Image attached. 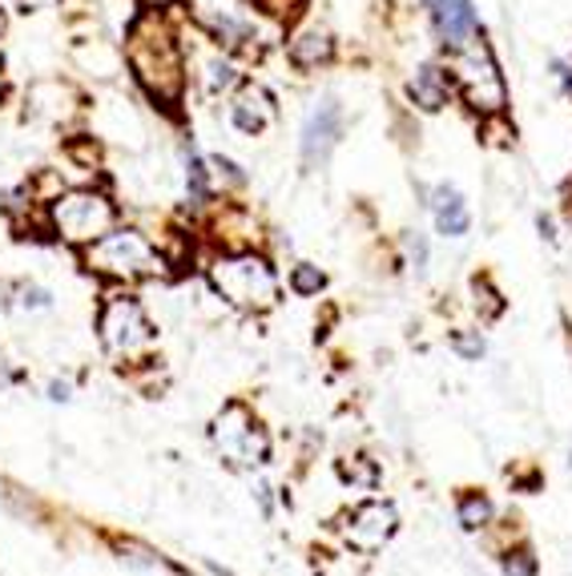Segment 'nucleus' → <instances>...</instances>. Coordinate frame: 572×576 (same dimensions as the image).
Instances as JSON below:
<instances>
[{"label":"nucleus","instance_id":"26","mask_svg":"<svg viewBox=\"0 0 572 576\" xmlns=\"http://www.w3.org/2000/svg\"><path fill=\"white\" fill-rule=\"evenodd\" d=\"M452 351L464 355V359H479V355H484L479 330H456V335H452Z\"/></svg>","mask_w":572,"mask_h":576},{"label":"nucleus","instance_id":"8","mask_svg":"<svg viewBox=\"0 0 572 576\" xmlns=\"http://www.w3.org/2000/svg\"><path fill=\"white\" fill-rule=\"evenodd\" d=\"M97 335H101V347L126 363H141L158 343L150 315L133 294H109L97 315Z\"/></svg>","mask_w":572,"mask_h":576},{"label":"nucleus","instance_id":"29","mask_svg":"<svg viewBox=\"0 0 572 576\" xmlns=\"http://www.w3.org/2000/svg\"><path fill=\"white\" fill-rule=\"evenodd\" d=\"M537 230H540V238H544V242H557V222H552V214H537Z\"/></svg>","mask_w":572,"mask_h":576},{"label":"nucleus","instance_id":"9","mask_svg":"<svg viewBox=\"0 0 572 576\" xmlns=\"http://www.w3.org/2000/svg\"><path fill=\"white\" fill-rule=\"evenodd\" d=\"M214 447L223 452L226 464L234 468H258L270 459V439L262 432V424L255 420V412L246 403H226L223 412L214 415L211 424Z\"/></svg>","mask_w":572,"mask_h":576},{"label":"nucleus","instance_id":"7","mask_svg":"<svg viewBox=\"0 0 572 576\" xmlns=\"http://www.w3.org/2000/svg\"><path fill=\"white\" fill-rule=\"evenodd\" d=\"M182 53H186L190 89L206 101H223L242 85V65L234 53H226L214 36H206L198 24H182Z\"/></svg>","mask_w":572,"mask_h":576},{"label":"nucleus","instance_id":"25","mask_svg":"<svg viewBox=\"0 0 572 576\" xmlns=\"http://www.w3.org/2000/svg\"><path fill=\"white\" fill-rule=\"evenodd\" d=\"M472 291H476V311H479V306H484V318H496V315H500V311H504L500 294L492 291L488 279H476V283H472Z\"/></svg>","mask_w":572,"mask_h":576},{"label":"nucleus","instance_id":"20","mask_svg":"<svg viewBox=\"0 0 572 576\" xmlns=\"http://www.w3.org/2000/svg\"><path fill=\"white\" fill-rule=\"evenodd\" d=\"M206 157H211L214 182H218V189H223V194H226V189H242L246 182H250V174H246L242 165L234 162L230 153H218V150H214V153H206Z\"/></svg>","mask_w":572,"mask_h":576},{"label":"nucleus","instance_id":"3","mask_svg":"<svg viewBox=\"0 0 572 576\" xmlns=\"http://www.w3.org/2000/svg\"><path fill=\"white\" fill-rule=\"evenodd\" d=\"M117 222H121V210H117L114 194L94 186V182H73L45 202L48 235L61 238L73 250L94 247L97 238L109 235Z\"/></svg>","mask_w":572,"mask_h":576},{"label":"nucleus","instance_id":"10","mask_svg":"<svg viewBox=\"0 0 572 576\" xmlns=\"http://www.w3.org/2000/svg\"><path fill=\"white\" fill-rule=\"evenodd\" d=\"M343 133H347V109H343L339 94L315 97V106L306 109L303 130H299V162H303V170H327Z\"/></svg>","mask_w":572,"mask_h":576},{"label":"nucleus","instance_id":"15","mask_svg":"<svg viewBox=\"0 0 572 576\" xmlns=\"http://www.w3.org/2000/svg\"><path fill=\"white\" fill-rule=\"evenodd\" d=\"M77 109H82V94L61 77H41L24 94V113L33 121H45V126H65Z\"/></svg>","mask_w":572,"mask_h":576},{"label":"nucleus","instance_id":"1","mask_svg":"<svg viewBox=\"0 0 572 576\" xmlns=\"http://www.w3.org/2000/svg\"><path fill=\"white\" fill-rule=\"evenodd\" d=\"M126 69L162 113H177L190 97L182 24L162 9H141L126 29Z\"/></svg>","mask_w":572,"mask_h":576},{"label":"nucleus","instance_id":"30","mask_svg":"<svg viewBox=\"0 0 572 576\" xmlns=\"http://www.w3.org/2000/svg\"><path fill=\"white\" fill-rule=\"evenodd\" d=\"M141 9H162V12H174L177 4H186V0H138Z\"/></svg>","mask_w":572,"mask_h":576},{"label":"nucleus","instance_id":"22","mask_svg":"<svg viewBox=\"0 0 572 576\" xmlns=\"http://www.w3.org/2000/svg\"><path fill=\"white\" fill-rule=\"evenodd\" d=\"M339 476H343V480H350V483H359V488H375V480H379V471L371 468V459H363V456L343 459Z\"/></svg>","mask_w":572,"mask_h":576},{"label":"nucleus","instance_id":"34","mask_svg":"<svg viewBox=\"0 0 572 576\" xmlns=\"http://www.w3.org/2000/svg\"><path fill=\"white\" fill-rule=\"evenodd\" d=\"M420 4H423V0H420Z\"/></svg>","mask_w":572,"mask_h":576},{"label":"nucleus","instance_id":"12","mask_svg":"<svg viewBox=\"0 0 572 576\" xmlns=\"http://www.w3.org/2000/svg\"><path fill=\"white\" fill-rule=\"evenodd\" d=\"M396 529H399L396 504H387V500H367V504H359L347 517L343 536H347V544L355 553H379V548L396 536Z\"/></svg>","mask_w":572,"mask_h":576},{"label":"nucleus","instance_id":"19","mask_svg":"<svg viewBox=\"0 0 572 576\" xmlns=\"http://www.w3.org/2000/svg\"><path fill=\"white\" fill-rule=\"evenodd\" d=\"M287 286H291L299 298H319L327 291V274L319 271L315 262H294L291 274H287Z\"/></svg>","mask_w":572,"mask_h":576},{"label":"nucleus","instance_id":"2","mask_svg":"<svg viewBox=\"0 0 572 576\" xmlns=\"http://www.w3.org/2000/svg\"><path fill=\"white\" fill-rule=\"evenodd\" d=\"M186 17L238 61L267 57L270 48L287 41V29L270 21L255 0H186Z\"/></svg>","mask_w":572,"mask_h":576},{"label":"nucleus","instance_id":"17","mask_svg":"<svg viewBox=\"0 0 572 576\" xmlns=\"http://www.w3.org/2000/svg\"><path fill=\"white\" fill-rule=\"evenodd\" d=\"M423 210H432L435 235L440 238H464L472 230V206H467L464 189L452 186V182H440V186L428 189Z\"/></svg>","mask_w":572,"mask_h":576},{"label":"nucleus","instance_id":"4","mask_svg":"<svg viewBox=\"0 0 572 576\" xmlns=\"http://www.w3.org/2000/svg\"><path fill=\"white\" fill-rule=\"evenodd\" d=\"M444 65L447 73H452L456 97L479 121L504 118V113H508V81H504L496 48H492V41L484 36V29H479L472 41H464L460 48L444 53Z\"/></svg>","mask_w":572,"mask_h":576},{"label":"nucleus","instance_id":"13","mask_svg":"<svg viewBox=\"0 0 572 576\" xmlns=\"http://www.w3.org/2000/svg\"><path fill=\"white\" fill-rule=\"evenodd\" d=\"M423 12H428V29H432L435 45L444 53H452L479 33V12L472 0H423Z\"/></svg>","mask_w":572,"mask_h":576},{"label":"nucleus","instance_id":"5","mask_svg":"<svg viewBox=\"0 0 572 576\" xmlns=\"http://www.w3.org/2000/svg\"><path fill=\"white\" fill-rule=\"evenodd\" d=\"M85 259V271L97 274V279H106V283H117V286H133L141 279H153V274H162L170 267L158 242H153L145 230L138 226H121L117 222L109 235H101L94 247L82 250Z\"/></svg>","mask_w":572,"mask_h":576},{"label":"nucleus","instance_id":"23","mask_svg":"<svg viewBox=\"0 0 572 576\" xmlns=\"http://www.w3.org/2000/svg\"><path fill=\"white\" fill-rule=\"evenodd\" d=\"M17 306H24V311H48L53 306V294L45 291V286H36V283H21L17 286Z\"/></svg>","mask_w":572,"mask_h":576},{"label":"nucleus","instance_id":"24","mask_svg":"<svg viewBox=\"0 0 572 576\" xmlns=\"http://www.w3.org/2000/svg\"><path fill=\"white\" fill-rule=\"evenodd\" d=\"M408 259L420 274L428 271V262H432V247H428V235H423V230H411L408 235Z\"/></svg>","mask_w":572,"mask_h":576},{"label":"nucleus","instance_id":"14","mask_svg":"<svg viewBox=\"0 0 572 576\" xmlns=\"http://www.w3.org/2000/svg\"><path fill=\"white\" fill-rule=\"evenodd\" d=\"M282 48H287V61H291L299 73H315V69H327L339 45H335V33H331L327 24L294 21L287 41H282Z\"/></svg>","mask_w":572,"mask_h":576},{"label":"nucleus","instance_id":"33","mask_svg":"<svg viewBox=\"0 0 572 576\" xmlns=\"http://www.w3.org/2000/svg\"><path fill=\"white\" fill-rule=\"evenodd\" d=\"M4 29H9V17H4V9H0V36H4Z\"/></svg>","mask_w":572,"mask_h":576},{"label":"nucleus","instance_id":"27","mask_svg":"<svg viewBox=\"0 0 572 576\" xmlns=\"http://www.w3.org/2000/svg\"><path fill=\"white\" fill-rule=\"evenodd\" d=\"M549 77H552V85H557V94L569 97V101H572V61L552 57L549 61Z\"/></svg>","mask_w":572,"mask_h":576},{"label":"nucleus","instance_id":"16","mask_svg":"<svg viewBox=\"0 0 572 576\" xmlns=\"http://www.w3.org/2000/svg\"><path fill=\"white\" fill-rule=\"evenodd\" d=\"M403 94H408V106L420 109V113H444L456 97V85H452V73H447L444 61H423L408 77Z\"/></svg>","mask_w":572,"mask_h":576},{"label":"nucleus","instance_id":"11","mask_svg":"<svg viewBox=\"0 0 572 576\" xmlns=\"http://www.w3.org/2000/svg\"><path fill=\"white\" fill-rule=\"evenodd\" d=\"M226 121H230V130L238 138H262V133L274 130V121H279V101L270 94L267 85L255 81V77H242V85L226 97Z\"/></svg>","mask_w":572,"mask_h":576},{"label":"nucleus","instance_id":"6","mask_svg":"<svg viewBox=\"0 0 572 576\" xmlns=\"http://www.w3.org/2000/svg\"><path fill=\"white\" fill-rule=\"evenodd\" d=\"M206 279H211L214 294L223 303L238 306V311H250V315H262L270 306H279V274L270 267L255 247H238L214 254L211 267H206Z\"/></svg>","mask_w":572,"mask_h":576},{"label":"nucleus","instance_id":"31","mask_svg":"<svg viewBox=\"0 0 572 576\" xmlns=\"http://www.w3.org/2000/svg\"><path fill=\"white\" fill-rule=\"evenodd\" d=\"M48 400H57V403L69 400V383H48Z\"/></svg>","mask_w":572,"mask_h":576},{"label":"nucleus","instance_id":"21","mask_svg":"<svg viewBox=\"0 0 572 576\" xmlns=\"http://www.w3.org/2000/svg\"><path fill=\"white\" fill-rule=\"evenodd\" d=\"M460 524H464L467 532H476V529H484L492 520V504H488V496H479V492H464L460 496Z\"/></svg>","mask_w":572,"mask_h":576},{"label":"nucleus","instance_id":"18","mask_svg":"<svg viewBox=\"0 0 572 576\" xmlns=\"http://www.w3.org/2000/svg\"><path fill=\"white\" fill-rule=\"evenodd\" d=\"M182 182H186V202L194 210H211L214 202H218V182H214V170H211V157L198 150V145L182 142Z\"/></svg>","mask_w":572,"mask_h":576},{"label":"nucleus","instance_id":"32","mask_svg":"<svg viewBox=\"0 0 572 576\" xmlns=\"http://www.w3.org/2000/svg\"><path fill=\"white\" fill-rule=\"evenodd\" d=\"M4 97H9V73L0 69V101H4Z\"/></svg>","mask_w":572,"mask_h":576},{"label":"nucleus","instance_id":"28","mask_svg":"<svg viewBox=\"0 0 572 576\" xmlns=\"http://www.w3.org/2000/svg\"><path fill=\"white\" fill-rule=\"evenodd\" d=\"M504 576H537V561L528 553H508L504 556Z\"/></svg>","mask_w":572,"mask_h":576}]
</instances>
